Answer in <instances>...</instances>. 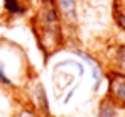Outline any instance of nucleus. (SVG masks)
Returning <instances> with one entry per match:
<instances>
[{
  "label": "nucleus",
  "mask_w": 125,
  "mask_h": 117,
  "mask_svg": "<svg viewBox=\"0 0 125 117\" xmlns=\"http://www.w3.org/2000/svg\"><path fill=\"white\" fill-rule=\"evenodd\" d=\"M31 27L46 59L64 48L66 31L54 0H39V5L31 19Z\"/></svg>",
  "instance_id": "nucleus-1"
},
{
  "label": "nucleus",
  "mask_w": 125,
  "mask_h": 117,
  "mask_svg": "<svg viewBox=\"0 0 125 117\" xmlns=\"http://www.w3.org/2000/svg\"><path fill=\"white\" fill-rule=\"evenodd\" d=\"M105 95L106 100H110L120 112H125V75L108 68L105 70Z\"/></svg>",
  "instance_id": "nucleus-4"
},
{
  "label": "nucleus",
  "mask_w": 125,
  "mask_h": 117,
  "mask_svg": "<svg viewBox=\"0 0 125 117\" xmlns=\"http://www.w3.org/2000/svg\"><path fill=\"white\" fill-rule=\"evenodd\" d=\"M73 54L76 58H80L83 61V65L86 66V70L90 71V77H91V93L93 95H98L100 93V88L105 81V66L100 59L96 58L95 54H91L90 51H84V49H73Z\"/></svg>",
  "instance_id": "nucleus-6"
},
{
  "label": "nucleus",
  "mask_w": 125,
  "mask_h": 117,
  "mask_svg": "<svg viewBox=\"0 0 125 117\" xmlns=\"http://www.w3.org/2000/svg\"><path fill=\"white\" fill-rule=\"evenodd\" d=\"M29 70V63L22 49L0 41V85L10 92L21 90L31 80Z\"/></svg>",
  "instance_id": "nucleus-2"
},
{
  "label": "nucleus",
  "mask_w": 125,
  "mask_h": 117,
  "mask_svg": "<svg viewBox=\"0 0 125 117\" xmlns=\"http://www.w3.org/2000/svg\"><path fill=\"white\" fill-rule=\"evenodd\" d=\"M108 68H113L120 73L125 75V42L115 44L110 49V56H108Z\"/></svg>",
  "instance_id": "nucleus-8"
},
{
  "label": "nucleus",
  "mask_w": 125,
  "mask_h": 117,
  "mask_svg": "<svg viewBox=\"0 0 125 117\" xmlns=\"http://www.w3.org/2000/svg\"><path fill=\"white\" fill-rule=\"evenodd\" d=\"M2 9L12 19L24 17L27 14V10H29V7H27V3L24 0H2Z\"/></svg>",
  "instance_id": "nucleus-9"
},
{
  "label": "nucleus",
  "mask_w": 125,
  "mask_h": 117,
  "mask_svg": "<svg viewBox=\"0 0 125 117\" xmlns=\"http://www.w3.org/2000/svg\"><path fill=\"white\" fill-rule=\"evenodd\" d=\"M86 75V66L80 58L62 59L58 61L52 68V85H54V95L61 98L69 88L78 87Z\"/></svg>",
  "instance_id": "nucleus-3"
},
{
  "label": "nucleus",
  "mask_w": 125,
  "mask_h": 117,
  "mask_svg": "<svg viewBox=\"0 0 125 117\" xmlns=\"http://www.w3.org/2000/svg\"><path fill=\"white\" fill-rule=\"evenodd\" d=\"M15 109H17V105L14 102L12 92L0 85V117H12Z\"/></svg>",
  "instance_id": "nucleus-10"
},
{
  "label": "nucleus",
  "mask_w": 125,
  "mask_h": 117,
  "mask_svg": "<svg viewBox=\"0 0 125 117\" xmlns=\"http://www.w3.org/2000/svg\"><path fill=\"white\" fill-rule=\"evenodd\" d=\"M58 12L62 19L64 31H74L80 24V12H78V0H54Z\"/></svg>",
  "instance_id": "nucleus-7"
},
{
  "label": "nucleus",
  "mask_w": 125,
  "mask_h": 117,
  "mask_svg": "<svg viewBox=\"0 0 125 117\" xmlns=\"http://www.w3.org/2000/svg\"><path fill=\"white\" fill-rule=\"evenodd\" d=\"M112 19L115 22V26L125 34V0L112 2Z\"/></svg>",
  "instance_id": "nucleus-11"
},
{
  "label": "nucleus",
  "mask_w": 125,
  "mask_h": 117,
  "mask_svg": "<svg viewBox=\"0 0 125 117\" xmlns=\"http://www.w3.org/2000/svg\"><path fill=\"white\" fill-rule=\"evenodd\" d=\"M122 114L110 100H106L105 97L100 98V102H98V105H96V114L95 117H118Z\"/></svg>",
  "instance_id": "nucleus-12"
},
{
  "label": "nucleus",
  "mask_w": 125,
  "mask_h": 117,
  "mask_svg": "<svg viewBox=\"0 0 125 117\" xmlns=\"http://www.w3.org/2000/svg\"><path fill=\"white\" fill-rule=\"evenodd\" d=\"M24 88H27V102L25 104H29L42 117H52L49 93L41 80H29V83Z\"/></svg>",
  "instance_id": "nucleus-5"
}]
</instances>
